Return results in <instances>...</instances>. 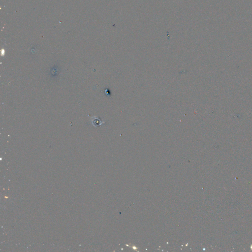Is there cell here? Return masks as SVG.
<instances>
[{
	"label": "cell",
	"instance_id": "1",
	"mask_svg": "<svg viewBox=\"0 0 252 252\" xmlns=\"http://www.w3.org/2000/svg\"><path fill=\"white\" fill-rule=\"evenodd\" d=\"M92 120V123L93 125L94 126L97 127L101 125V124H103V122L100 121L98 118L97 117H93L91 118Z\"/></svg>",
	"mask_w": 252,
	"mask_h": 252
}]
</instances>
